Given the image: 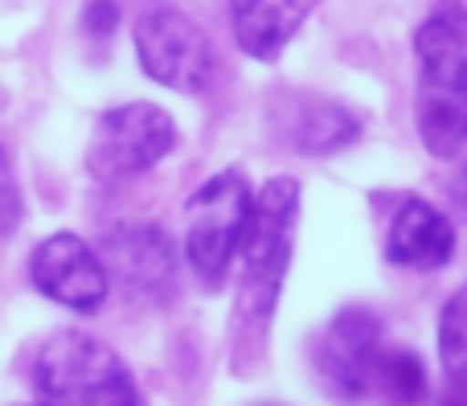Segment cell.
<instances>
[{
	"mask_svg": "<svg viewBox=\"0 0 467 406\" xmlns=\"http://www.w3.org/2000/svg\"><path fill=\"white\" fill-rule=\"evenodd\" d=\"M467 16L460 0H439L414 33L419 54V120L422 148L439 161H460L467 144Z\"/></svg>",
	"mask_w": 467,
	"mask_h": 406,
	"instance_id": "6da1fadb",
	"label": "cell"
},
{
	"mask_svg": "<svg viewBox=\"0 0 467 406\" xmlns=\"http://www.w3.org/2000/svg\"><path fill=\"white\" fill-rule=\"evenodd\" d=\"M299 226V181L275 177L263 185V193L250 202V222L242 234L238 259V320L250 328H263L275 317V300H279L283 276L291 263V246H296Z\"/></svg>",
	"mask_w": 467,
	"mask_h": 406,
	"instance_id": "7a4b0ae2",
	"label": "cell"
},
{
	"mask_svg": "<svg viewBox=\"0 0 467 406\" xmlns=\"http://www.w3.org/2000/svg\"><path fill=\"white\" fill-rule=\"evenodd\" d=\"M37 406H144L119 353L90 333H57L33 366Z\"/></svg>",
	"mask_w": 467,
	"mask_h": 406,
	"instance_id": "3957f363",
	"label": "cell"
},
{
	"mask_svg": "<svg viewBox=\"0 0 467 406\" xmlns=\"http://www.w3.org/2000/svg\"><path fill=\"white\" fill-rule=\"evenodd\" d=\"M250 193L246 177L238 169H222L218 177H210L185 210V255L189 267L197 271L205 287H218L226 279L230 263L238 259L242 234L250 222Z\"/></svg>",
	"mask_w": 467,
	"mask_h": 406,
	"instance_id": "277c9868",
	"label": "cell"
},
{
	"mask_svg": "<svg viewBox=\"0 0 467 406\" xmlns=\"http://www.w3.org/2000/svg\"><path fill=\"white\" fill-rule=\"evenodd\" d=\"M136 57L148 78L181 95L210 90L222 70L213 37L181 8H152L136 25Z\"/></svg>",
	"mask_w": 467,
	"mask_h": 406,
	"instance_id": "5b68a950",
	"label": "cell"
},
{
	"mask_svg": "<svg viewBox=\"0 0 467 406\" xmlns=\"http://www.w3.org/2000/svg\"><path fill=\"white\" fill-rule=\"evenodd\" d=\"M172 148H177V123L164 107L123 103L99 115L87 148V169L95 181L119 185V181H131L152 164H161Z\"/></svg>",
	"mask_w": 467,
	"mask_h": 406,
	"instance_id": "8992f818",
	"label": "cell"
},
{
	"mask_svg": "<svg viewBox=\"0 0 467 406\" xmlns=\"http://www.w3.org/2000/svg\"><path fill=\"white\" fill-rule=\"evenodd\" d=\"M381 349H386V328L378 312L345 308L324 325L316 341V370L337 399L361 402L373 390V370H378Z\"/></svg>",
	"mask_w": 467,
	"mask_h": 406,
	"instance_id": "52a82bcc",
	"label": "cell"
},
{
	"mask_svg": "<svg viewBox=\"0 0 467 406\" xmlns=\"http://www.w3.org/2000/svg\"><path fill=\"white\" fill-rule=\"evenodd\" d=\"M99 267L107 284H123L128 292L161 296L177 279V243L169 230L152 222H115L99 234Z\"/></svg>",
	"mask_w": 467,
	"mask_h": 406,
	"instance_id": "ba28073f",
	"label": "cell"
},
{
	"mask_svg": "<svg viewBox=\"0 0 467 406\" xmlns=\"http://www.w3.org/2000/svg\"><path fill=\"white\" fill-rule=\"evenodd\" d=\"M29 276L46 300L62 304L74 312H99L107 304V276L99 267V255L87 238H78L74 230H57L46 243H37V251L29 255Z\"/></svg>",
	"mask_w": 467,
	"mask_h": 406,
	"instance_id": "9c48e42d",
	"label": "cell"
},
{
	"mask_svg": "<svg viewBox=\"0 0 467 406\" xmlns=\"http://www.w3.org/2000/svg\"><path fill=\"white\" fill-rule=\"evenodd\" d=\"M455 255V226L439 205L402 197L386 230V259L406 271H439Z\"/></svg>",
	"mask_w": 467,
	"mask_h": 406,
	"instance_id": "30bf717a",
	"label": "cell"
},
{
	"mask_svg": "<svg viewBox=\"0 0 467 406\" xmlns=\"http://www.w3.org/2000/svg\"><path fill=\"white\" fill-rule=\"evenodd\" d=\"M320 5L324 0H230L234 37L254 62H275Z\"/></svg>",
	"mask_w": 467,
	"mask_h": 406,
	"instance_id": "8fae6325",
	"label": "cell"
},
{
	"mask_svg": "<svg viewBox=\"0 0 467 406\" xmlns=\"http://www.w3.org/2000/svg\"><path fill=\"white\" fill-rule=\"evenodd\" d=\"M287 136H291V148H296V152L332 156L361 136V120L340 103H307V107H299L296 123L287 128Z\"/></svg>",
	"mask_w": 467,
	"mask_h": 406,
	"instance_id": "7c38bea8",
	"label": "cell"
},
{
	"mask_svg": "<svg viewBox=\"0 0 467 406\" xmlns=\"http://www.w3.org/2000/svg\"><path fill=\"white\" fill-rule=\"evenodd\" d=\"M427 366L419 353L410 349H381L378 370H373V390L369 399H381L389 406H422L427 402Z\"/></svg>",
	"mask_w": 467,
	"mask_h": 406,
	"instance_id": "4fadbf2b",
	"label": "cell"
},
{
	"mask_svg": "<svg viewBox=\"0 0 467 406\" xmlns=\"http://www.w3.org/2000/svg\"><path fill=\"white\" fill-rule=\"evenodd\" d=\"M439 358L447 366L451 386L463 382V358H467V333H463V292H455L439 320Z\"/></svg>",
	"mask_w": 467,
	"mask_h": 406,
	"instance_id": "5bb4252c",
	"label": "cell"
},
{
	"mask_svg": "<svg viewBox=\"0 0 467 406\" xmlns=\"http://www.w3.org/2000/svg\"><path fill=\"white\" fill-rule=\"evenodd\" d=\"M119 25V5L115 0H87L82 8V29H87L90 41H107Z\"/></svg>",
	"mask_w": 467,
	"mask_h": 406,
	"instance_id": "9a60e30c",
	"label": "cell"
},
{
	"mask_svg": "<svg viewBox=\"0 0 467 406\" xmlns=\"http://www.w3.org/2000/svg\"><path fill=\"white\" fill-rule=\"evenodd\" d=\"M16 222H21V193H16V181L8 172L5 152H0V234L16 230Z\"/></svg>",
	"mask_w": 467,
	"mask_h": 406,
	"instance_id": "2e32d148",
	"label": "cell"
},
{
	"mask_svg": "<svg viewBox=\"0 0 467 406\" xmlns=\"http://www.w3.org/2000/svg\"><path fill=\"white\" fill-rule=\"evenodd\" d=\"M258 406H279V402H258Z\"/></svg>",
	"mask_w": 467,
	"mask_h": 406,
	"instance_id": "e0dca14e",
	"label": "cell"
}]
</instances>
